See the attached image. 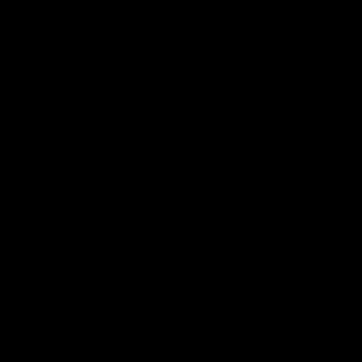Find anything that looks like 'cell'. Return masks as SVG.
Instances as JSON below:
<instances>
[]
</instances>
